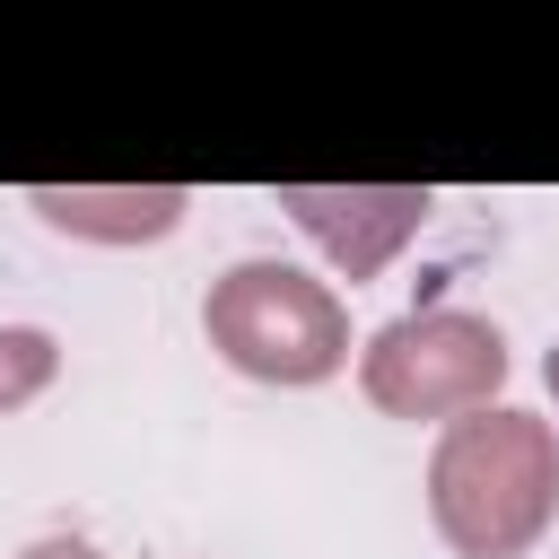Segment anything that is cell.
Here are the masks:
<instances>
[{"instance_id":"1","label":"cell","mask_w":559,"mask_h":559,"mask_svg":"<svg viewBox=\"0 0 559 559\" xmlns=\"http://www.w3.org/2000/svg\"><path fill=\"white\" fill-rule=\"evenodd\" d=\"M428 515L454 559H524L559 515V428L515 402L445 419L428 454Z\"/></svg>"},{"instance_id":"2","label":"cell","mask_w":559,"mask_h":559,"mask_svg":"<svg viewBox=\"0 0 559 559\" xmlns=\"http://www.w3.org/2000/svg\"><path fill=\"white\" fill-rule=\"evenodd\" d=\"M210 349L253 384H323L349 367V306L297 262H236L201 297Z\"/></svg>"},{"instance_id":"3","label":"cell","mask_w":559,"mask_h":559,"mask_svg":"<svg viewBox=\"0 0 559 559\" xmlns=\"http://www.w3.org/2000/svg\"><path fill=\"white\" fill-rule=\"evenodd\" d=\"M358 384H367V402L384 419H463V411H489L498 384H507V332L489 314H463V306L393 314L367 341Z\"/></svg>"},{"instance_id":"4","label":"cell","mask_w":559,"mask_h":559,"mask_svg":"<svg viewBox=\"0 0 559 559\" xmlns=\"http://www.w3.org/2000/svg\"><path fill=\"white\" fill-rule=\"evenodd\" d=\"M280 210H288L349 280H376V271L393 262V245L428 218V192H419V183H384V192H367V183H280Z\"/></svg>"},{"instance_id":"5","label":"cell","mask_w":559,"mask_h":559,"mask_svg":"<svg viewBox=\"0 0 559 559\" xmlns=\"http://www.w3.org/2000/svg\"><path fill=\"white\" fill-rule=\"evenodd\" d=\"M35 210L70 236H166L183 218V192H35Z\"/></svg>"},{"instance_id":"6","label":"cell","mask_w":559,"mask_h":559,"mask_svg":"<svg viewBox=\"0 0 559 559\" xmlns=\"http://www.w3.org/2000/svg\"><path fill=\"white\" fill-rule=\"evenodd\" d=\"M61 376V341L44 323H0V411H26Z\"/></svg>"},{"instance_id":"7","label":"cell","mask_w":559,"mask_h":559,"mask_svg":"<svg viewBox=\"0 0 559 559\" xmlns=\"http://www.w3.org/2000/svg\"><path fill=\"white\" fill-rule=\"evenodd\" d=\"M17 559H105L96 542H79V533H52V542H26Z\"/></svg>"},{"instance_id":"8","label":"cell","mask_w":559,"mask_h":559,"mask_svg":"<svg viewBox=\"0 0 559 559\" xmlns=\"http://www.w3.org/2000/svg\"><path fill=\"white\" fill-rule=\"evenodd\" d=\"M542 376H550V393H559V349H550V367H542Z\"/></svg>"}]
</instances>
